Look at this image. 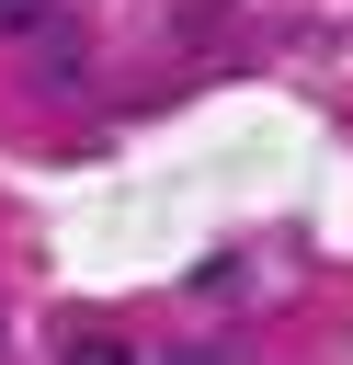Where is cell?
Here are the masks:
<instances>
[{"label":"cell","instance_id":"6da1fadb","mask_svg":"<svg viewBox=\"0 0 353 365\" xmlns=\"http://www.w3.org/2000/svg\"><path fill=\"white\" fill-rule=\"evenodd\" d=\"M57 365H137V342H125V331H68Z\"/></svg>","mask_w":353,"mask_h":365},{"label":"cell","instance_id":"7a4b0ae2","mask_svg":"<svg viewBox=\"0 0 353 365\" xmlns=\"http://www.w3.org/2000/svg\"><path fill=\"white\" fill-rule=\"evenodd\" d=\"M34 11H46V0H0V34H34Z\"/></svg>","mask_w":353,"mask_h":365},{"label":"cell","instance_id":"3957f363","mask_svg":"<svg viewBox=\"0 0 353 365\" xmlns=\"http://www.w3.org/2000/svg\"><path fill=\"white\" fill-rule=\"evenodd\" d=\"M171 365H216V354H171Z\"/></svg>","mask_w":353,"mask_h":365}]
</instances>
